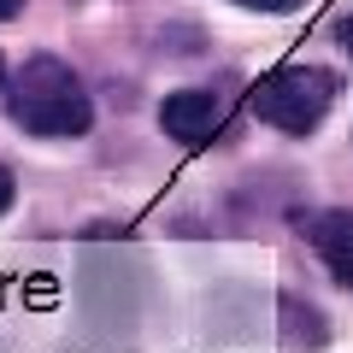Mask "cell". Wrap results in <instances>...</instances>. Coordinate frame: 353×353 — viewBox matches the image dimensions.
Segmentation results:
<instances>
[{"mask_svg": "<svg viewBox=\"0 0 353 353\" xmlns=\"http://www.w3.org/2000/svg\"><path fill=\"white\" fill-rule=\"evenodd\" d=\"M18 6H24V0H0V24H6V18H18Z\"/></svg>", "mask_w": 353, "mask_h": 353, "instance_id": "obj_8", "label": "cell"}, {"mask_svg": "<svg viewBox=\"0 0 353 353\" xmlns=\"http://www.w3.org/2000/svg\"><path fill=\"white\" fill-rule=\"evenodd\" d=\"M0 83H6V59H0Z\"/></svg>", "mask_w": 353, "mask_h": 353, "instance_id": "obj_9", "label": "cell"}, {"mask_svg": "<svg viewBox=\"0 0 353 353\" xmlns=\"http://www.w3.org/2000/svg\"><path fill=\"white\" fill-rule=\"evenodd\" d=\"M336 94H341L336 71H324V65H283V71L259 77L253 112L271 130H283V136H306V130L324 124V112L336 106Z\"/></svg>", "mask_w": 353, "mask_h": 353, "instance_id": "obj_2", "label": "cell"}, {"mask_svg": "<svg viewBox=\"0 0 353 353\" xmlns=\"http://www.w3.org/2000/svg\"><path fill=\"white\" fill-rule=\"evenodd\" d=\"M159 124H165V136L183 141V148H212V141L224 136V124H230V101L218 88H176V94H165Z\"/></svg>", "mask_w": 353, "mask_h": 353, "instance_id": "obj_3", "label": "cell"}, {"mask_svg": "<svg viewBox=\"0 0 353 353\" xmlns=\"http://www.w3.org/2000/svg\"><path fill=\"white\" fill-rule=\"evenodd\" d=\"M301 230L318 248V259L336 271V283L353 289V212H318V218H306Z\"/></svg>", "mask_w": 353, "mask_h": 353, "instance_id": "obj_4", "label": "cell"}, {"mask_svg": "<svg viewBox=\"0 0 353 353\" xmlns=\"http://www.w3.org/2000/svg\"><path fill=\"white\" fill-rule=\"evenodd\" d=\"M12 194H18V183H12V171L0 165V212H12Z\"/></svg>", "mask_w": 353, "mask_h": 353, "instance_id": "obj_6", "label": "cell"}, {"mask_svg": "<svg viewBox=\"0 0 353 353\" xmlns=\"http://www.w3.org/2000/svg\"><path fill=\"white\" fill-rule=\"evenodd\" d=\"M336 36H341V48H347V53H353V12H347V18H341V30H336Z\"/></svg>", "mask_w": 353, "mask_h": 353, "instance_id": "obj_7", "label": "cell"}, {"mask_svg": "<svg viewBox=\"0 0 353 353\" xmlns=\"http://www.w3.org/2000/svg\"><path fill=\"white\" fill-rule=\"evenodd\" d=\"M6 112H12L18 130H30V136H41V141L88 136V124H94V101H88L83 77L65 59H53V53H36V59L12 77Z\"/></svg>", "mask_w": 353, "mask_h": 353, "instance_id": "obj_1", "label": "cell"}, {"mask_svg": "<svg viewBox=\"0 0 353 353\" xmlns=\"http://www.w3.org/2000/svg\"><path fill=\"white\" fill-rule=\"evenodd\" d=\"M236 6H253V12H294L301 0H236Z\"/></svg>", "mask_w": 353, "mask_h": 353, "instance_id": "obj_5", "label": "cell"}]
</instances>
